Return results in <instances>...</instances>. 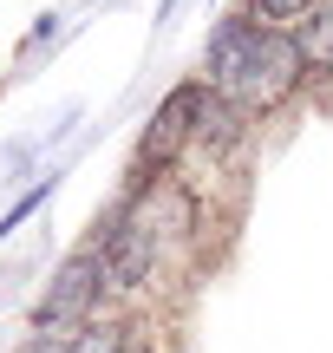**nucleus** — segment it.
I'll return each instance as SVG.
<instances>
[{
  "mask_svg": "<svg viewBox=\"0 0 333 353\" xmlns=\"http://www.w3.org/2000/svg\"><path fill=\"white\" fill-rule=\"evenodd\" d=\"M308 7L314 0H242V13L255 26H294V20H308Z\"/></svg>",
  "mask_w": 333,
  "mask_h": 353,
  "instance_id": "6e6552de",
  "label": "nucleus"
},
{
  "mask_svg": "<svg viewBox=\"0 0 333 353\" xmlns=\"http://www.w3.org/2000/svg\"><path fill=\"white\" fill-rule=\"evenodd\" d=\"M111 307V288H105V262L92 242H72L52 268V281L39 288L33 314H26V334H72L78 321L105 314Z\"/></svg>",
  "mask_w": 333,
  "mask_h": 353,
  "instance_id": "7ed1b4c3",
  "label": "nucleus"
},
{
  "mask_svg": "<svg viewBox=\"0 0 333 353\" xmlns=\"http://www.w3.org/2000/svg\"><path fill=\"white\" fill-rule=\"evenodd\" d=\"M308 85H314V79H308V59H301L294 26H261L255 52L242 59V72L229 79V92H222V99H229L248 125H268V118H281Z\"/></svg>",
  "mask_w": 333,
  "mask_h": 353,
  "instance_id": "f03ea898",
  "label": "nucleus"
},
{
  "mask_svg": "<svg viewBox=\"0 0 333 353\" xmlns=\"http://www.w3.org/2000/svg\"><path fill=\"white\" fill-rule=\"evenodd\" d=\"M209 79H177V85L164 92V99L151 105V118L138 125V144H131L125 157V196H151L157 183H170V176H183V157H190V138H196V118H203L209 105Z\"/></svg>",
  "mask_w": 333,
  "mask_h": 353,
  "instance_id": "f257e3e1",
  "label": "nucleus"
},
{
  "mask_svg": "<svg viewBox=\"0 0 333 353\" xmlns=\"http://www.w3.org/2000/svg\"><path fill=\"white\" fill-rule=\"evenodd\" d=\"M59 183H65V170H59V164H52V170H39V176H33V183H26V190H20V196H13V203H7V210H0V242H13V236H20V229H26V223H33V216H39V210H46V203H52V196H59Z\"/></svg>",
  "mask_w": 333,
  "mask_h": 353,
  "instance_id": "0eeeda50",
  "label": "nucleus"
},
{
  "mask_svg": "<svg viewBox=\"0 0 333 353\" xmlns=\"http://www.w3.org/2000/svg\"><path fill=\"white\" fill-rule=\"evenodd\" d=\"M294 39H301V59H308V79L333 85V0H314L308 20H294Z\"/></svg>",
  "mask_w": 333,
  "mask_h": 353,
  "instance_id": "423d86ee",
  "label": "nucleus"
},
{
  "mask_svg": "<svg viewBox=\"0 0 333 353\" xmlns=\"http://www.w3.org/2000/svg\"><path fill=\"white\" fill-rule=\"evenodd\" d=\"M255 39H261V26L248 20L242 7L216 13V20H209V33H203V79H209L216 92H229V79L242 72V59L255 52Z\"/></svg>",
  "mask_w": 333,
  "mask_h": 353,
  "instance_id": "20e7f679",
  "label": "nucleus"
},
{
  "mask_svg": "<svg viewBox=\"0 0 333 353\" xmlns=\"http://www.w3.org/2000/svg\"><path fill=\"white\" fill-rule=\"evenodd\" d=\"M65 353H144V321L131 307H105L65 334Z\"/></svg>",
  "mask_w": 333,
  "mask_h": 353,
  "instance_id": "39448f33",
  "label": "nucleus"
},
{
  "mask_svg": "<svg viewBox=\"0 0 333 353\" xmlns=\"http://www.w3.org/2000/svg\"><path fill=\"white\" fill-rule=\"evenodd\" d=\"M59 33H65V13H39V20H33V33H26V46H20V59H33L46 39L59 46Z\"/></svg>",
  "mask_w": 333,
  "mask_h": 353,
  "instance_id": "1a4fd4ad",
  "label": "nucleus"
}]
</instances>
